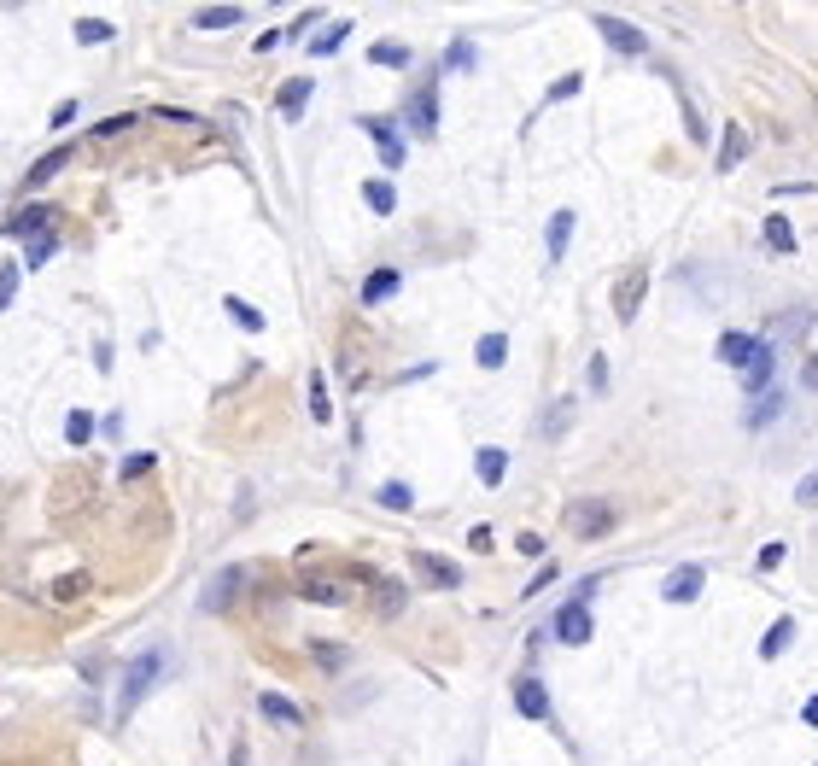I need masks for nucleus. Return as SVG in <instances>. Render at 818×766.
Segmentation results:
<instances>
[{
  "label": "nucleus",
  "instance_id": "1",
  "mask_svg": "<svg viewBox=\"0 0 818 766\" xmlns=\"http://www.w3.org/2000/svg\"><path fill=\"white\" fill-rule=\"evenodd\" d=\"M614 521H619V509L609 498H579L573 509H567V533H579V538H602V533H614Z\"/></svg>",
  "mask_w": 818,
  "mask_h": 766
},
{
  "label": "nucleus",
  "instance_id": "2",
  "mask_svg": "<svg viewBox=\"0 0 818 766\" xmlns=\"http://www.w3.org/2000/svg\"><path fill=\"white\" fill-rule=\"evenodd\" d=\"M158 667H164V656H158V649H146V656L129 667V678H123V696H117V720H129V714H135V702L146 696V685L158 678Z\"/></svg>",
  "mask_w": 818,
  "mask_h": 766
},
{
  "label": "nucleus",
  "instance_id": "3",
  "mask_svg": "<svg viewBox=\"0 0 818 766\" xmlns=\"http://www.w3.org/2000/svg\"><path fill=\"white\" fill-rule=\"evenodd\" d=\"M597 30H602V42H609V47H619V53H649V35H643L637 23H626V18H609V12H602Z\"/></svg>",
  "mask_w": 818,
  "mask_h": 766
},
{
  "label": "nucleus",
  "instance_id": "4",
  "mask_svg": "<svg viewBox=\"0 0 818 766\" xmlns=\"http://www.w3.org/2000/svg\"><path fill=\"white\" fill-rule=\"evenodd\" d=\"M590 632H597V626H590V609L579 597L555 614V638H562V644H590Z\"/></svg>",
  "mask_w": 818,
  "mask_h": 766
},
{
  "label": "nucleus",
  "instance_id": "5",
  "mask_svg": "<svg viewBox=\"0 0 818 766\" xmlns=\"http://www.w3.org/2000/svg\"><path fill=\"white\" fill-rule=\"evenodd\" d=\"M643 293H649V269H631V276L626 281H619V287H614V316H619V322H631V316H637V304H643Z\"/></svg>",
  "mask_w": 818,
  "mask_h": 766
},
{
  "label": "nucleus",
  "instance_id": "6",
  "mask_svg": "<svg viewBox=\"0 0 818 766\" xmlns=\"http://www.w3.org/2000/svg\"><path fill=\"white\" fill-rule=\"evenodd\" d=\"M702 562H684V567H673V574H666V603H696L702 597Z\"/></svg>",
  "mask_w": 818,
  "mask_h": 766
},
{
  "label": "nucleus",
  "instance_id": "7",
  "mask_svg": "<svg viewBox=\"0 0 818 766\" xmlns=\"http://www.w3.org/2000/svg\"><path fill=\"white\" fill-rule=\"evenodd\" d=\"M772 375H777V351H772V340H766L760 351L748 357V369H742V387L748 392H772Z\"/></svg>",
  "mask_w": 818,
  "mask_h": 766
},
{
  "label": "nucleus",
  "instance_id": "8",
  "mask_svg": "<svg viewBox=\"0 0 818 766\" xmlns=\"http://www.w3.org/2000/svg\"><path fill=\"white\" fill-rule=\"evenodd\" d=\"M515 708L526 714V720H550V690H544L538 678H520L515 685Z\"/></svg>",
  "mask_w": 818,
  "mask_h": 766
},
{
  "label": "nucleus",
  "instance_id": "9",
  "mask_svg": "<svg viewBox=\"0 0 818 766\" xmlns=\"http://www.w3.org/2000/svg\"><path fill=\"white\" fill-rule=\"evenodd\" d=\"M760 351V340H748V333H719V363L730 369H748V357Z\"/></svg>",
  "mask_w": 818,
  "mask_h": 766
},
{
  "label": "nucleus",
  "instance_id": "10",
  "mask_svg": "<svg viewBox=\"0 0 818 766\" xmlns=\"http://www.w3.org/2000/svg\"><path fill=\"white\" fill-rule=\"evenodd\" d=\"M415 567L432 579V585H444V591H456V585H462V567H456V562H444V556H427V550H421V556H415Z\"/></svg>",
  "mask_w": 818,
  "mask_h": 766
},
{
  "label": "nucleus",
  "instance_id": "11",
  "mask_svg": "<svg viewBox=\"0 0 818 766\" xmlns=\"http://www.w3.org/2000/svg\"><path fill=\"white\" fill-rule=\"evenodd\" d=\"M409 129H421V135L439 129V94H432V89H421L415 100H409Z\"/></svg>",
  "mask_w": 818,
  "mask_h": 766
},
{
  "label": "nucleus",
  "instance_id": "12",
  "mask_svg": "<svg viewBox=\"0 0 818 766\" xmlns=\"http://www.w3.org/2000/svg\"><path fill=\"white\" fill-rule=\"evenodd\" d=\"M363 129H368V135H375V141H380V158H386V170H398V164H404V141H398V135H392V123H386V117H368Z\"/></svg>",
  "mask_w": 818,
  "mask_h": 766
},
{
  "label": "nucleus",
  "instance_id": "13",
  "mask_svg": "<svg viewBox=\"0 0 818 766\" xmlns=\"http://www.w3.org/2000/svg\"><path fill=\"white\" fill-rule=\"evenodd\" d=\"M748 158V129L742 123H725V146H719V170H737Z\"/></svg>",
  "mask_w": 818,
  "mask_h": 766
},
{
  "label": "nucleus",
  "instance_id": "14",
  "mask_svg": "<svg viewBox=\"0 0 818 766\" xmlns=\"http://www.w3.org/2000/svg\"><path fill=\"white\" fill-rule=\"evenodd\" d=\"M257 708H264L275 725H304V708H299V702H287V696H275V690H264V696H257Z\"/></svg>",
  "mask_w": 818,
  "mask_h": 766
},
{
  "label": "nucleus",
  "instance_id": "15",
  "mask_svg": "<svg viewBox=\"0 0 818 766\" xmlns=\"http://www.w3.org/2000/svg\"><path fill=\"white\" fill-rule=\"evenodd\" d=\"M474 468H479V480H486V486H503V474H509V451H497V444H486Z\"/></svg>",
  "mask_w": 818,
  "mask_h": 766
},
{
  "label": "nucleus",
  "instance_id": "16",
  "mask_svg": "<svg viewBox=\"0 0 818 766\" xmlns=\"http://www.w3.org/2000/svg\"><path fill=\"white\" fill-rule=\"evenodd\" d=\"M246 12L240 6H205V12H193V30H234Z\"/></svg>",
  "mask_w": 818,
  "mask_h": 766
},
{
  "label": "nucleus",
  "instance_id": "17",
  "mask_svg": "<svg viewBox=\"0 0 818 766\" xmlns=\"http://www.w3.org/2000/svg\"><path fill=\"white\" fill-rule=\"evenodd\" d=\"M398 293V269H375V276L363 281V304H380V299H392Z\"/></svg>",
  "mask_w": 818,
  "mask_h": 766
},
{
  "label": "nucleus",
  "instance_id": "18",
  "mask_svg": "<svg viewBox=\"0 0 818 766\" xmlns=\"http://www.w3.org/2000/svg\"><path fill=\"white\" fill-rule=\"evenodd\" d=\"M544 240H550V257L562 264L567 240H573V211H555V217H550V234H544Z\"/></svg>",
  "mask_w": 818,
  "mask_h": 766
},
{
  "label": "nucleus",
  "instance_id": "19",
  "mask_svg": "<svg viewBox=\"0 0 818 766\" xmlns=\"http://www.w3.org/2000/svg\"><path fill=\"white\" fill-rule=\"evenodd\" d=\"M47 217H53V211H47V205H23V211L12 217V222H6V229H0V234H42V222H47Z\"/></svg>",
  "mask_w": 818,
  "mask_h": 766
},
{
  "label": "nucleus",
  "instance_id": "20",
  "mask_svg": "<svg viewBox=\"0 0 818 766\" xmlns=\"http://www.w3.org/2000/svg\"><path fill=\"white\" fill-rule=\"evenodd\" d=\"M789 638H795V621H789V614H784V621H777L772 632L760 638V656H766V661H772V656H784V649H789Z\"/></svg>",
  "mask_w": 818,
  "mask_h": 766
},
{
  "label": "nucleus",
  "instance_id": "21",
  "mask_svg": "<svg viewBox=\"0 0 818 766\" xmlns=\"http://www.w3.org/2000/svg\"><path fill=\"white\" fill-rule=\"evenodd\" d=\"M474 357H479V369H503V357H509V340H503V333H486V340L474 345Z\"/></svg>",
  "mask_w": 818,
  "mask_h": 766
},
{
  "label": "nucleus",
  "instance_id": "22",
  "mask_svg": "<svg viewBox=\"0 0 818 766\" xmlns=\"http://www.w3.org/2000/svg\"><path fill=\"white\" fill-rule=\"evenodd\" d=\"M363 200L375 205L380 217H392V211H398V193H392V182H363Z\"/></svg>",
  "mask_w": 818,
  "mask_h": 766
},
{
  "label": "nucleus",
  "instance_id": "23",
  "mask_svg": "<svg viewBox=\"0 0 818 766\" xmlns=\"http://www.w3.org/2000/svg\"><path fill=\"white\" fill-rule=\"evenodd\" d=\"M766 246H772V252H795V229H789V217H766Z\"/></svg>",
  "mask_w": 818,
  "mask_h": 766
},
{
  "label": "nucleus",
  "instance_id": "24",
  "mask_svg": "<svg viewBox=\"0 0 818 766\" xmlns=\"http://www.w3.org/2000/svg\"><path fill=\"white\" fill-rule=\"evenodd\" d=\"M784 416V392H760V404L748 410V427H766V422H777Z\"/></svg>",
  "mask_w": 818,
  "mask_h": 766
},
{
  "label": "nucleus",
  "instance_id": "25",
  "mask_svg": "<svg viewBox=\"0 0 818 766\" xmlns=\"http://www.w3.org/2000/svg\"><path fill=\"white\" fill-rule=\"evenodd\" d=\"M240 567H228V574H217V579H210V591H205V609H222V603H228V591L234 585H240Z\"/></svg>",
  "mask_w": 818,
  "mask_h": 766
},
{
  "label": "nucleus",
  "instance_id": "26",
  "mask_svg": "<svg viewBox=\"0 0 818 766\" xmlns=\"http://www.w3.org/2000/svg\"><path fill=\"white\" fill-rule=\"evenodd\" d=\"M304 100H310V77H299V82H287V89H281V111H287V117H299Z\"/></svg>",
  "mask_w": 818,
  "mask_h": 766
},
{
  "label": "nucleus",
  "instance_id": "27",
  "mask_svg": "<svg viewBox=\"0 0 818 766\" xmlns=\"http://www.w3.org/2000/svg\"><path fill=\"white\" fill-rule=\"evenodd\" d=\"M59 252V234H35V240H30V264H23V269H47V257H53Z\"/></svg>",
  "mask_w": 818,
  "mask_h": 766
},
{
  "label": "nucleus",
  "instance_id": "28",
  "mask_svg": "<svg viewBox=\"0 0 818 766\" xmlns=\"http://www.w3.org/2000/svg\"><path fill=\"white\" fill-rule=\"evenodd\" d=\"M65 158H70V153H65V146H59V153H47V158H42V164H35V170H30V188H42V182H47V176H59V170H65Z\"/></svg>",
  "mask_w": 818,
  "mask_h": 766
},
{
  "label": "nucleus",
  "instance_id": "29",
  "mask_svg": "<svg viewBox=\"0 0 818 766\" xmlns=\"http://www.w3.org/2000/svg\"><path fill=\"white\" fill-rule=\"evenodd\" d=\"M228 316H234V322H240V328L264 333V311H252V304H246V299H228Z\"/></svg>",
  "mask_w": 818,
  "mask_h": 766
},
{
  "label": "nucleus",
  "instance_id": "30",
  "mask_svg": "<svg viewBox=\"0 0 818 766\" xmlns=\"http://www.w3.org/2000/svg\"><path fill=\"white\" fill-rule=\"evenodd\" d=\"M77 42H88V47L111 42V23H106V18H82V23H77Z\"/></svg>",
  "mask_w": 818,
  "mask_h": 766
},
{
  "label": "nucleus",
  "instance_id": "31",
  "mask_svg": "<svg viewBox=\"0 0 818 766\" xmlns=\"http://www.w3.org/2000/svg\"><path fill=\"white\" fill-rule=\"evenodd\" d=\"M310 416H316V422H328V416H333V404H328V387H321V375H310Z\"/></svg>",
  "mask_w": 818,
  "mask_h": 766
},
{
  "label": "nucleus",
  "instance_id": "32",
  "mask_svg": "<svg viewBox=\"0 0 818 766\" xmlns=\"http://www.w3.org/2000/svg\"><path fill=\"white\" fill-rule=\"evenodd\" d=\"M380 503H386V509H409L415 498H409V486H404V480H386V486H380Z\"/></svg>",
  "mask_w": 818,
  "mask_h": 766
},
{
  "label": "nucleus",
  "instance_id": "33",
  "mask_svg": "<svg viewBox=\"0 0 818 766\" xmlns=\"http://www.w3.org/2000/svg\"><path fill=\"white\" fill-rule=\"evenodd\" d=\"M88 434H94V416H88V410H77V416L65 422V439H70V444H88Z\"/></svg>",
  "mask_w": 818,
  "mask_h": 766
},
{
  "label": "nucleus",
  "instance_id": "34",
  "mask_svg": "<svg viewBox=\"0 0 818 766\" xmlns=\"http://www.w3.org/2000/svg\"><path fill=\"white\" fill-rule=\"evenodd\" d=\"M567 422H573V398H562V404H555V410H550V416H544V434H550V439H555V434H562V427H567Z\"/></svg>",
  "mask_w": 818,
  "mask_h": 766
},
{
  "label": "nucleus",
  "instance_id": "35",
  "mask_svg": "<svg viewBox=\"0 0 818 766\" xmlns=\"http://www.w3.org/2000/svg\"><path fill=\"white\" fill-rule=\"evenodd\" d=\"M368 59H375V65H409V47H398V42H380Z\"/></svg>",
  "mask_w": 818,
  "mask_h": 766
},
{
  "label": "nucleus",
  "instance_id": "36",
  "mask_svg": "<svg viewBox=\"0 0 818 766\" xmlns=\"http://www.w3.org/2000/svg\"><path fill=\"white\" fill-rule=\"evenodd\" d=\"M345 30H351V23H333L328 35H316V42H310V53H333V47L345 42Z\"/></svg>",
  "mask_w": 818,
  "mask_h": 766
},
{
  "label": "nucleus",
  "instance_id": "37",
  "mask_svg": "<svg viewBox=\"0 0 818 766\" xmlns=\"http://www.w3.org/2000/svg\"><path fill=\"white\" fill-rule=\"evenodd\" d=\"M12 293H18V264H6V269H0V311L12 304Z\"/></svg>",
  "mask_w": 818,
  "mask_h": 766
},
{
  "label": "nucleus",
  "instance_id": "38",
  "mask_svg": "<svg viewBox=\"0 0 818 766\" xmlns=\"http://www.w3.org/2000/svg\"><path fill=\"white\" fill-rule=\"evenodd\" d=\"M795 503H807V509L818 503V468H813V474H807V480H801V486H795Z\"/></svg>",
  "mask_w": 818,
  "mask_h": 766
},
{
  "label": "nucleus",
  "instance_id": "39",
  "mask_svg": "<svg viewBox=\"0 0 818 766\" xmlns=\"http://www.w3.org/2000/svg\"><path fill=\"white\" fill-rule=\"evenodd\" d=\"M380 609L398 614V609H404V585H380Z\"/></svg>",
  "mask_w": 818,
  "mask_h": 766
},
{
  "label": "nucleus",
  "instance_id": "40",
  "mask_svg": "<svg viewBox=\"0 0 818 766\" xmlns=\"http://www.w3.org/2000/svg\"><path fill=\"white\" fill-rule=\"evenodd\" d=\"M451 65H456V70H468V65H474V47L456 42V47H451Z\"/></svg>",
  "mask_w": 818,
  "mask_h": 766
},
{
  "label": "nucleus",
  "instance_id": "41",
  "mask_svg": "<svg viewBox=\"0 0 818 766\" xmlns=\"http://www.w3.org/2000/svg\"><path fill=\"white\" fill-rule=\"evenodd\" d=\"M573 94H579V77H562V82L550 89V100H573Z\"/></svg>",
  "mask_w": 818,
  "mask_h": 766
},
{
  "label": "nucleus",
  "instance_id": "42",
  "mask_svg": "<svg viewBox=\"0 0 818 766\" xmlns=\"http://www.w3.org/2000/svg\"><path fill=\"white\" fill-rule=\"evenodd\" d=\"M777 562H784V545H766V550H760V574H772Z\"/></svg>",
  "mask_w": 818,
  "mask_h": 766
},
{
  "label": "nucleus",
  "instance_id": "43",
  "mask_svg": "<svg viewBox=\"0 0 818 766\" xmlns=\"http://www.w3.org/2000/svg\"><path fill=\"white\" fill-rule=\"evenodd\" d=\"M602 387H609V363L597 357V363H590V392H602Z\"/></svg>",
  "mask_w": 818,
  "mask_h": 766
},
{
  "label": "nucleus",
  "instance_id": "44",
  "mask_svg": "<svg viewBox=\"0 0 818 766\" xmlns=\"http://www.w3.org/2000/svg\"><path fill=\"white\" fill-rule=\"evenodd\" d=\"M146 468H153V456H146V451H141V456H129V462H123V474H129V480H135V474H146Z\"/></svg>",
  "mask_w": 818,
  "mask_h": 766
},
{
  "label": "nucleus",
  "instance_id": "45",
  "mask_svg": "<svg viewBox=\"0 0 818 766\" xmlns=\"http://www.w3.org/2000/svg\"><path fill=\"white\" fill-rule=\"evenodd\" d=\"M807 387L818 392V357H807Z\"/></svg>",
  "mask_w": 818,
  "mask_h": 766
},
{
  "label": "nucleus",
  "instance_id": "46",
  "mask_svg": "<svg viewBox=\"0 0 818 766\" xmlns=\"http://www.w3.org/2000/svg\"><path fill=\"white\" fill-rule=\"evenodd\" d=\"M807 720H813V725H818V696H813V702H807Z\"/></svg>",
  "mask_w": 818,
  "mask_h": 766
}]
</instances>
